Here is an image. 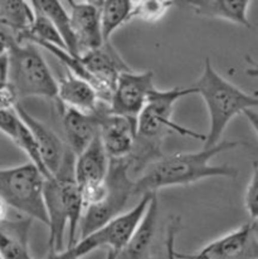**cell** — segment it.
<instances>
[{"mask_svg":"<svg viewBox=\"0 0 258 259\" xmlns=\"http://www.w3.org/2000/svg\"><path fill=\"white\" fill-rule=\"evenodd\" d=\"M189 95H197V90L193 86L164 91L155 88L151 92L145 108L138 118L135 145L127 159L131 175L135 179L140 178L150 165L164 156L162 142L169 134L174 132L183 137L205 141V135L197 134L173 121L175 103Z\"/></svg>","mask_w":258,"mask_h":259,"instance_id":"cell-1","label":"cell"},{"mask_svg":"<svg viewBox=\"0 0 258 259\" xmlns=\"http://www.w3.org/2000/svg\"><path fill=\"white\" fill-rule=\"evenodd\" d=\"M242 141H222L210 149L203 147L197 152H182L162 156L135 180L134 198L157 194L170 186H187L209 178L234 179L238 170L229 164L213 165L211 159L218 154L242 146Z\"/></svg>","mask_w":258,"mask_h":259,"instance_id":"cell-2","label":"cell"},{"mask_svg":"<svg viewBox=\"0 0 258 259\" xmlns=\"http://www.w3.org/2000/svg\"><path fill=\"white\" fill-rule=\"evenodd\" d=\"M192 86L197 90V95L202 96L209 115V131L203 146L205 149L222 142L227 126L236 116L258 107V96L249 95L223 78L209 58H205L202 74Z\"/></svg>","mask_w":258,"mask_h":259,"instance_id":"cell-3","label":"cell"},{"mask_svg":"<svg viewBox=\"0 0 258 259\" xmlns=\"http://www.w3.org/2000/svg\"><path fill=\"white\" fill-rule=\"evenodd\" d=\"M0 37L8 44V81L15 87L19 97L57 98L58 81L43 58L39 47L32 42H17L3 30Z\"/></svg>","mask_w":258,"mask_h":259,"instance_id":"cell-4","label":"cell"},{"mask_svg":"<svg viewBox=\"0 0 258 259\" xmlns=\"http://www.w3.org/2000/svg\"><path fill=\"white\" fill-rule=\"evenodd\" d=\"M46 178L32 162L0 169V198L9 208L48 227L45 204Z\"/></svg>","mask_w":258,"mask_h":259,"instance_id":"cell-5","label":"cell"},{"mask_svg":"<svg viewBox=\"0 0 258 259\" xmlns=\"http://www.w3.org/2000/svg\"><path fill=\"white\" fill-rule=\"evenodd\" d=\"M106 184L107 193L105 199L96 205L84 208L78 240L121 215L130 199L134 198L135 179L131 175L127 160H111Z\"/></svg>","mask_w":258,"mask_h":259,"instance_id":"cell-6","label":"cell"},{"mask_svg":"<svg viewBox=\"0 0 258 259\" xmlns=\"http://www.w3.org/2000/svg\"><path fill=\"white\" fill-rule=\"evenodd\" d=\"M153 195L154 194L144 195L143 198L139 199L138 204L131 210L122 213L97 229L96 232L79 239L73 247L64 249L63 254L67 257L81 259L100 248H107L108 250L118 253L127 244L140 225Z\"/></svg>","mask_w":258,"mask_h":259,"instance_id":"cell-7","label":"cell"},{"mask_svg":"<svg viewBox=\"0 0 258 259\" xmlns=\"http://www.w3.org/2000/svg\"><path fill=\"white\" fill-rule=\"evenodd\" d=\"M154 73L146 72H122L117 78L108 102V111L113 115L138 121L155 90Z\"/></svg>","mask_w":258,"mask_h":259,"instance_id":"cell-8","label":"cell"},{"mask_svg":"<svg viewBox=\"0 0 258 259\" xmlns=\"http://www.w3.org/2000/svg\"><path fill=\"white\" fill-rule=\"evenodd\" d=\"M257 225L247 223L208 243L194 254L175 252L177 259H258Z\"/></svg>","mask_w":258,"mask_h":259,"instance_id":"cell-9","label":"cell"},{"mask_svg":"<svg viewBox=\"0 0 258 259\" xmlns=\"http://www.w3.org/2000/svg\"><path fill=\"white\" fill-rule=\"evenodd\" d=\"M79 59L96 81L101 100L108 105L117 78L122 72L130 71L131 68L111 43H105L100 48L81 54Z\"/></svg>","mask_w":258,"mask_h":259,"instance_id":"cell-10","label":"cell"},{"mask_svg":"<svg viewBox=\"0 0 258 259\" xmlns=\"http://www.w3.org/2000/svg\"><path fill=\"white\" fill-rule=\"evenodd\" d=\"M68 13L71 17L72 30L77 43L78 57L86 52L105 44L101 28V14L99 2H77L71 0Z\"/></svg>","mask_w":258,"mask_h":259,"instance_id":"cell-11","label":"cell"},{"mask_svg":"<svg viewBox=\"0 0 258 259\" xmlns=\"http://www.w3.org/2000/svg\"><path fill=\"white\" fill-rule=\"evenodd\" d=\"M100 139L110 160H127L134 150L138 121L113 115L108 107L100 115Z\"/></svg>","mask_w":258,"mask_h":259,"instance_id":"cell-12","label":"cell"},{"mask_svg":"<svg viewBox=\"0 0 258 259\" xmlns=\"http://www.w3.org/2000/svg\"><path fill=\"white\" fill-rule=\"evenodd\" d=\"M57 100L63 108L89 115L99 113L108 106L101 100L97 90L90 82L74 76L68 71L58 79Z\"/></svg>","mask_w":258,"mask_h":259,"instance_id":"cell-13","label":"cell"},{"mask_svg":"<svg viewBox=\"0 0 258 259\" xmlns=\"http://www.w3.org/2000/svg\"><path fill=\"white\" fill-rule=\"evenodd\" d=\"M15 111L32 131L35 142L38 145V149H39L40 157H42L46 170L50 174V176H54L63 165L66 155L68 152V146L62 141L61 137L53 130L33 117L32 115H29L24 110V107L18 105Z\"/></svg>","mask_w":258,"mask_h":259,"instance_id":"cell-14","label":"cell"},{"mask_svg":"<svg viewBox=\"0 0 258 259\" xmlns=\"http://www.w3.org/2000/svg\"><path fill=\"white\" fill-rule=\"evenodd\" d=\"M45 204L50 228V253H61L64 248V237L68 230V211L61 184L54 176L45 181Z\"/></svg>","mask_w":258,"mask_h":259,"instance_id":"cell-15","label":"cell"},{"mask_svg":"<svg viewBox=\"0 0 258 259\" xmlns=\"http://www.w3.org/2000/svg\"><path fill=\"white\" fill-rule=\"evenodd\" d=\"M111 160L103 147L100 135L78 155L74 162V176L79 189L92 188L105 183Z\"/></svg>","mask_w":258,"mask_h":259,"instance_id":"cell-16","label":"cell"},{"mask_svg":"<svg viewBox=\"0 0 258 259\" xmlns=\"http://www.w3.org/2000/svg\"><path fill=\"white\" fill-rule=\"evenodd\" d=\"M62 110V125L66 135V145L76 156H78L100 135V115L103 110L95 115L63 107Z\"/></svg>","mask_w":258,"mask_h":259,"instance_id":"cell-17","label":"cell"},{"mask_svg":"<svg viewBox=\"0 0 258 259\" xmlns=\"http://www.w3.org/2000/svg\"><path fill=\"white\" fill-rule=\"evenodd\" d=\"M157 218H159V200H157V194H154L140 225L135 230L127 244L120 252L116 253V259L151 258L150 250L155 238Z\"/></svg>","mask_w":258,"mask_h":259,"instance_id":"cell-18","label":"cell"},{"mask_svg":"<svg viewBox=\"0 0 258 259\" xmlns=\"http://www.w3.org/2000/svg\"><path fill=\"white\" fill-rule=\"evenodd\" d=\"M199 17L223 19L244 28H252L248 19V0H190L184 2Z\"/></svg>","mask_w":258,"mask_h":259,"instance_id":"cell-19","label":"cell"},{"mask_svg":"<svg viewBox=\"0 0 258 259\" xmlns=\"http://www.w3.org/2000/svg\"><path fill=\"white\" fill-rule=\"evenodd\" d=\"M35 10L32 2L0 0V30L7 32L14 39L32 29Z\"/></svg>","mask_w":258,"mask_h":259,"instance_id":"cell-20","label":"cell"},{"mask_svg":"<svg viewBox=\"0 0 258 259\" xmlns=\"http://www.w3.org/2000/svg\"><path fill=\"white\" fill-rule=\"evenodd\" d=\"M32 219L7 220L0 224V257L3 259H23L29 254V237Z\"/></svg>","mask_w":258,"mask_h":259,"instance_id":"cell-21","label":"cell"},{"mask_svg":"<svg viewBox=\"0 0 258 259\" xmlns=\"http://www.w3.org/2000/svg\"><path fill=\"white\" fill-rule=\"evenodd\" d=\"M32 5L53 23L66 44L67 51L73 56L78 57L76 38L72 30L71 17H69L68 10L63 7V3L57 2V0H34L32 2Z\"/></svg>","mask_w":258,"mask_h":259,"instance_id":"cell-22","label":"cell"},{"mask_svg":"<svg viewBox=\"0 0 258 259\" xmlns=\"http://www.w3.org/2000/svg\"><path fill=\"white\" fill-rule=\"evenodd\" d=\"M101 28L105 43H110L111 35L131 20L134 2L131 0H102L99 2Z\"/></svg>","mask_w":258,"mask_h":259,"instance_id":"cell-23","label":"cell"},{"mask_svg":"<svg viewBox=\"0 0 258 259\" xmlns=\"http://www.w3.org/2000/svg\"><path fill=\"white\" fill-rule=\"evenodd\" d=\"M175 5V2L170 0H141L134 2L133 12H131V20L138 19L145 23L159 22L167 10Z\"/></svg>","mask_w":258,"mask_h":259,"instance_id":"cell-24","label":"cell"},{"mask_svg":"<svg viewBox=\"0 0 258 259\" xmlns=\"http://www.w3.org/2000/svg\"><path fill=\"white\" fill-rule=\"evenodd\" d=\"M244 206L251 217V222L258 227V160L252 164V175L244 194Z\"/></svg>","mask_w":258,"mask_h":259,"instance_id":"cell-25","label":"cell"},{"mask_svg":"<svg viewBox=\"0 0 258 259\" xmlns=\"http://www.w3.org/2000/svg\"><path fill=\"white\" fill-rule=\"evenodd\" d=\"M19 95H18L15 87L9 81L0 83V110L12 111L17 108L19 105Z\"/></svg>","mask_w":258,"mask_h":259,"instance_id":"cell-26","label":"cell"},{"mask_svg":"<svg viewBox=\"0 0 258 259\" xmlns=\"http://www.w3.org/2000/svg\"><path fill=\"white\" fill-rule=\"evenodd\" d=\"M243 115H244V117L248 120L249 125H251V127L254 130V132H256L257 136H258V112L256 110H247Z\"/></svg>","mask_w":258,"mask_h":259,"instance_id":"cell-27","label":"cell"},{"mask_svg":"<svg viewBox=\"0 0 258 259\" xmlns=\"http://www.w3.org/2000/svg\"><path fill=\"white\" fill-rule=\"evenodd\" d=\"M8 53L4 56H0V83L8 81Z\"/></svg>","mask_w":258,"mask_h":259,"instance_id":"cell-28","label":"cell"},{"mask_svg":"<svg viewBox=\"0 0 258 259\" xmlns=\"http://www.w3.org/2000/svg\"><path fill=\"white\" fill-rule=\"evenodd\" d=\"M246 62L248 64L246 69L247 76L249 77H258V62L254 61L253 58H251L249 56L246 57Z\"/></svg>","mask_w":258,"mask_h":259,"instance_id":"cell-29","label":"cell"},{"mask_svg":"<svg viewBox=\"0 0 258 259\" xmlns=\"http://www.w3.org/2000/svg\"><path fill=\"white\" fill-rule=\"evenodd\" d=\"M8 213H9V206L8 204L0 198V224L8 220Z\"/></svg>","mask_w":258,"mask_h":259,"instance_id":"cell-30","label":"cell"},{"mask_svg":"<svg viewBox=\"0 0 258 259\" xmlns=\"http://www.w3.org/2000/svg\"><path fill=\"white\" fill-rule=\"evenodd\" d=\"M46 259H76V258L67 257V255L63 254V252H61V253H48L47 258Z\"/></svg>","mask_w":258,"mask_h":259,"instance_id":"cell-31","label":"cell"},{"mask_svg":"<svg viewBox=\"0 0 258 259\" xmlns=\"http://www.w3.org/2000/svg\"><path fill=\"white\" fill-rule=\"evenodd\" d=\"M8 53V44L0 37V56H4V54Z\"/></svg>","mask_w":258,"mask_h":259,"instance_id":"cell-32","label":"cell"},{"mask_svg":"<svg viewBox=\"0 0 258 259\" xmlns=\"http://www.w3.org/2000/svg\"><path fill=\"white\" fill-rule=\"evenodd\" d=\"M106 259H116V252H113V250H107Z\"/></svg>","mask_w":258,"mask_h":259,"instance_id":"cell-33","label":"cell"},{"mask_svg":"<svg viewBox=\"0 0 258 259\" xmlns=\"http://www.w3.org/2000/svg\"><path fill=\"white\" fill-rule=\"evenodd\" d=\"M0 259H3V258H2V257H0Z\"/></svg>","mask_w":258,"mask_h":259,"instance_id":"cell-34","label":"cell"}]
</instances>
